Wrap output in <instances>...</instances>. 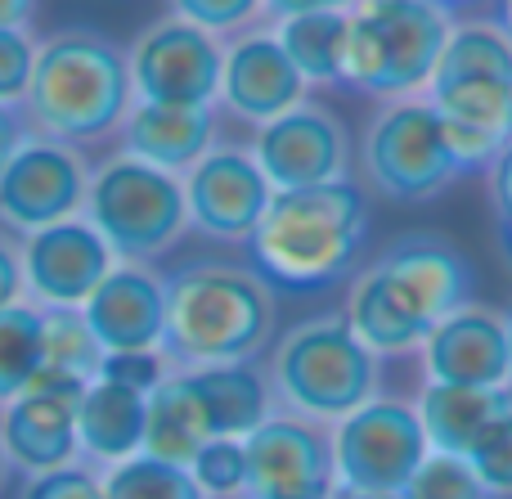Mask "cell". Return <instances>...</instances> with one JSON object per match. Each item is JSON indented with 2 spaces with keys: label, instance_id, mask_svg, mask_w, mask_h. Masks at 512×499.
I'll use <instances>...</instances> for the list:
<instances>
[{
  "label": "cell",
  "instance_id": "obj_34",
  "mask_svg": "<svg viewBox=\"0 0 512 499\" xmlns=\"http://www.w3.org/2000/svg\"><path fill=\"white\" fill-rule=\"evenodd\" d=\"M171 369L176 365H171L162 351H122V356L99 360V378H104V383L131 387V392H140V396H153V387L167 383Z\"/></svg>",
  "mask_w": 512,
  "mask_h": 499
},
{
  "label": "cell",
  "instance_id": "obj_8",
  "mask_svg": "<svg viewBox=\"0 0 512 499\" xmlns=\"http://www.w3.org/2000/svg\"><path fill=\"white\" fill-rule=\"evenodd\" d=\"M86 221L113 248L117 261L149 266L153 257L176 248L180 234L189 230L185 180L140 158L113 153L108 162H99V171H90Z\"/></svg>",
  "mask_w": 512,
  "mask_h": 499
},
{
  "label": "cell",
  "instance_id": "obj_7",
  "mask_svg": "<svg viewBox=\"0 0 512 499\" xmlns=\"http://www.w3.org/2000/svg\"><path fill=\"white\" fill-rule=\"evenodd\" d=\"M346 86L378 99H409L432 86L450 45V14L432 0H360L351 9Z\"/></svg>",
  "mask_w": 512,
  "mask_h": 499
},
{
  "label": "cell",
  "instance_id": "obj_40",
  "mask_svg": "<svg viewBox=\"0 0 512 499\" xmlns=\"http://www.w3.org/2000/svg\"><path fill=\"white\" fill-rule=\"evenodd\" d=\"M360 0H265V14L279 18H297V14H351Z\"/></svg>",
  "mask_w": 512,
  "mask_h": 499
},
{
  "label": "cell",
  "instance_id": "obj_16",
  "mask_svg": "<svg viewBox=\"0 0 512 499\" xmlns=\"http://www.w3.org/2000/svg\"><path fill=\"white\" fill-rule=\"evenodd\" d=\"M418 360H423L427 383L512 392L508 320L486 302H463L459 311L445 315L418 347Z\"/></svg>",
  "mask_w": 512,
  "mask_h": 499
},
{
  "label": "cell",
  "instance_id": "obj_42",
  "mask_svg": "<svg viewBox=\"0 0 512 499\" xmlns=\"http://www.w3.org/2000/svg\"><path fill=\"white\" fill-rule=\"evenodd\" d=\"M490 23L512 41V0H490Z\"/></svg>",
  "mask_w": 512,
  "mask_h": 499
},
{
  "label": "cell",
  "instance_id": "obj_26",
  "mask_svg": "<svg viewBox=\"0 0 512 499\" xmlns=\"http://www.w3.org/2000/svg\"><path fill=\"white\" fill-rule=\"evenodd\" d=\"M207 441L212 437H207V428H203V414H198L180 369H171L167 383L153 387V396H149V414H144V455L162 459V464L189 468Z\"/></svg>",
  "mask_w": 512,
  "mask_h": 499
},
{
  "label": "cell",
  "instance_id": "obj_22",
  "mask_svg": "<svg viewBox=\"0 0 512 499\" xmlns=\"http://www.w3.org/2000/svg\"><path fill=\"white\" fill-rule=\"evenodd\" d=\"M189 396H194L203 428L212 441H243L274 414V387L270 374L252 360L243 365H203V369H180Z\"/></svg>",
  "mask_w": 512,
  "mask_h": 499
},
{
  "label": "cell",
  "instance_id": "obj_17",
  "mask_svg": "<svg viewBox=\"0 0 512 499\" xmlns=\"http://www.w3.org/2000/svg\"><path fill=\"white\" fill-rule=\"evenodd\" d=\"M270 198L274 189L265 171L256 167V158L243 149H230V144L212 149L185 176L189 225L221 243H248L270 212Z\"/></svg>",
  "mask_w": 512,
  "mask_h": 499
},
{
  "label": "cell",
  "instance_id": "obj_15",
  "mask_svg": "<svg viewBox=\"0 0 512 499\" xmlns=\"http://www.w3.org/2000/svg\"><path fill=\"white\" fill-rule=\"evenodd\" d=\"M252 158L265 171L274 194H288V189H315L346 180L351 140H346V126L337 113L319 104H297L292 113L274 117L256 131Z\"/></svg>",
  "mask_w": 512,
  "mask_h": 499
},
{
  "label": "cell",
  "instance_id": "obj_11",
  "mask_svg": "<svg viewBox=\"0 0 512 499\" xmlns=\"http://www.w3.org/2000/svg\"><path fill=\"white\" fill-rule=\"evenodd\" d=\"M126 63H131V86L140 104L216 108L225 68L221 36L167 14L153 27H144L140 41L126 54Z\"/></svg>",
  "mask_w": 512,
  "mask_h": 499
},
{
  "label": "cell",
  "instance_id": "obj_13",
  "mask_svg": "<svg viewBox=\"0 0 512 499\" xmlns=\"http://www.w3.org/2000/svg\"><path fill=\"white\" fill-rule=\"evenodd\" d=\"M86 189H90L86 153L36 135L0 176V221L27 239V234L45 230V225L72 221L86 207Z\"/></svg>",
  "mask_w": 512,
  "mask_h": 499
},
{
  "label": "cell",
  "instance_id": "obj_28",
  "mask_svg": "<svg viewBox=\"0 0 512 499\" xmlns=\"http://www.w3.org/2000/svg\"><path fill=\"white\" fill-rule=\"evenodd\" d=\"M45 369V311L36 302H18L0 311V410L14 396L32 392Z\"/></svg>",
  "mask_w": 512,
  "mask_h": 499
},
{
  "label": "cell",
  "instance_id": "obj_9",
  "mask_svg": "<svg viewBox=\"0 0 512 499\" xmlns=\"http://www.w3.org/2000/svg\"><path fill=\"white\" fill-rule=\"evenodd\" d=\"M364 176L391 203H423L468 176L450 122L427 99H391L364 135Z\"/></svg>",
  "mask_w": 512,
  "mask_h": 499
},
{
  "label": "cell",
  "instance_id": "obj_31",
  "mask_svg": "<svg viewBox=\"0 0 512 499\" xmlns=\"http://www.w3.org/2000/svg\"><path fill=\"white\" fill-rule=\"evenodd\" d=\"M405 499H490V491L481 486V477L472 473L468 459L454 455H427L423 468L414 473Z\"/></svg>",
  "mask_w": 512,
  "mask_h": 499
},
{
  "label": "cell",
  "instance_id": "obj_37",
  "mask_svg": "<svg viewBox=\"0 0 512 499\" xmlns=\"http://www.w3.org/2000/svg\"><path fill=\"white\" fill-rule=\"evenodd\" d=\"M27 140H36L32 122H27L23 108H9L0 104V176H5V167L18 158V153L27 149Z\"/></svg>",
  "mask_w": 512,
  "mask_h": 499
},
{
  "label": "cell",
  "instance_id": "obj_43",
  "mask_svg": "<svg viewBox=\"0 0 512 499\" xmlns=\"http://www.w3.org/2000/svg\"><path fill=\"white\" fill-rule=\"evenodd\" d=\"M333 499H405V495H360V491H337Z\"/></svg>",
  "mask_w": 512,
  "mask_h": 499
},
{
  "label": "cell",
  "instance_id": "obj_36",
  "mask_svg": "<svg viewBox=\"0 0 512 499\" xmlns=\"http://www.w3.org/2000/svg\"><path fill=\"white\" fill-rule=\"evenodd\" d=\"M18 499H104V482H99V473L90 464H68L54 468V473L27 477Z\"/></svg>",
  "mask_w": 512,
  "mask_h": 499
},
{
  "label": "cell",
  "instance_id": "obj_5",
  "mask_svg": "<svg viewBox=\"0 0 512 499\" xmlns=\"http://www.w3.org/2000/svg\"><path fill=\"white\" fill-rule=\"evenodd\" d=\"M427 104L450 122L468 171H486L512 140V41L490 18L450 32L427 86Z\"/></svg>",
  "mask_w": 512,
  "mask_h": 499
},
{
  "label": "cell",
  "instance_id": "obj_20",
  "mask_svg": "<svg viewBox=\"0 0 512 499\" xmlns=\"http://www.w3.org/2000/svg\"><path fill=\"white\" fill-rule=\"evenodd\" d=\"M221 104L252 126H265L306 104V81L274 32H243L239 41L225 45Z\"/></svg>",
  "mask_w": 512,
  "mask_h": 499
},
{
  "label": "cell",
  "instance_id": "obj_46",
  "mask_svg": "<svg viewBox=\"0 0 512 499\" xmlns=\"http://www.w3.org/2000/svg\"><path fill=\"white\" fill-rule=\"evenodd\" d=\"M504 320H508V356H512V306L504 311Z\"/></svg>",
  "mask_w": 512,
  "mask_h": 499
},
{
  "label": "cell",
  "instance_id": "obj_21",
  "mask_svg": "<svg viewBox=\"0 0 512 499\" xmlns=\"http://www.w3.org/2000/svg\"><path fill=\"white\" fill-rule=\"evenodd\" d=\"M216 149V108H171L140 104L122 122V153L140 158L167 176H189Z\"/></svg>",
  "mask_w": 512,
  "mask_h": 499
},
{
  "label": "cell",
  "instance_id": "obj_23",
  "mask_svg": "<svg viewBox=\"0 0 512 499\" xmlns=\"http://www.w3.org/2000/svg\"><path fill=\"white\" fill-rule=\"evenodd\" d=\"M144 414H149V396L95 378L77 401L81 459L113 468L122 459L144 455Z\"/></svg>",
  "mask_w": 512,
  "mask_h": 499
},
{
  "label": "cell",
  "instance_id": "obj_32",
  "mask_svg": "<svg viewBox=\"0 0 512 499\" xmlns=\"http://www.w3.org/2000/svg\"><path fill=\"white\" fill-rule=\"evenodd\" d=\"M468 464L490 499H512V405L481 432V441L468 450Z\"/></svg>",
  "mask_w": 512,
  "mask_h": 499
},
{
  "label": "cell",
  "instance_id": "obj_39",
  "mask_svg": "<svg viewBox=\"0 0 512 499\" xmlns=\"http://www.w3.org/2000/svg\"><path fill=\"white\" fill-rule=\"evenodd\" d=\"M23 293H27V284H23V261H18V248L0 239V311L18 306L23 302Z\"/></svg>",
  "mask_w": 512,
  "mask_h": 499
},
{
  "label": "cell",
  "instance_id": "obj_2",
  "mask_svg": "<svg viewBox=\"0 0 512 499\" xmlns=\"http://www.w3.org/2000/svg\"><path fill=\"white\" fill-rule=\"evenodd\" d=\"M279 306L256 270L230 261H189L167 275L162 356L176 369L243 365L274 338Z\"/></svg>",
  "mask_w": 512,
  "mask_h": 499
},
{
  "label": "cell",
  "instance_id": "obj_27",
  "mask_svg": "<svg viewBox=\"0 0 512 499\" xmlns=\"http://www.w3.org/2000/svg\"><path fill=\"white\" fill-rule=\"evenodd\" d=\"M99 351L95 333L86 329L81 311H45V369L36 383L63 387V392H86L99 378Z\"/></svg>",
  "mask_w": 512,
  "mask_h": 499
},
{
  "label": "cell",
  "instance_id": "obj_41",
  "mask_svg": "<svg viewBox=\"0 0 512 499\" xmlns=\"http://www.w3.org/2000/svg\"><path fill=\"white\" fill-rule=\"evenodd\" d=\"M36 0H0V27H27Z\"/></svg>",
  "mask_w": 512,
  "mask_h": 499
},
{
  "label": "cell",
  "instance_id": "obj_44",
  "mask_svg": "<svg viewBox=\"0 0 512 499\" xmlns=\"http://www.w3.org/2000/svg\"><path fill=\"white\" fill-rule=\"evenodd\" d=\"M9 473H14V468H9V459H5V446H0V491H5V482H9Z\"/></svg>",
  "mask_w": 512,
  "mask_h": 499
},
{
  "label": "cell",
  "instance_id": "obj_1",
  "mask_svg": "<svg viewBox=\"0 0 512 499\" xmlns=\"http://www.w3.org/2000/svg\"><path fill=\"white\" fill-rule=\"evenodd\" d=\"M472 302V266L445 234H405L351 279L346 324L378 360L409 356L427 333Z\"/></svg>",
  "mask_w": 512,
  "mask_h": 499
},
{
  "label": "cell",
  "instance_id": "obj_10",
  "mask_svg": "<svg viewBox=\"0 0 512 499\" xmlns=\"http://www.w3.org/2000/svg\"><path fill=\"white\" fill-rule=\"evenodd\" d=\"M337 464V491L405 495L423 459L432 455L414 405L373 396L355 414L328 428Z\"/></svg>",
  "mask_w": 512,
  "mask_h": 499
},
{
  "label": "cell",
  "instance_id": "obj_14",
  "mask_svg": "<svg viewBox=\"0 0 512 499\" xmlns=\"http://www.w3.org/2000/svg\"><path fill=\"white\" fill-rule=\"evenodd\" d=\"M23 284L41 311H81L90 302L99 284L113 275L117 257L99 230L86 216H72V221L45 225V230L27 234L23 248Z\"/></svg>",
  "mask_w": 512,
  "mask_h": 499
},
{
  "label": "cell",
  "instance_id": "obj_30",
  "mask_svg": "<svg viewBox=\"0 0 512 499\" xmlns=\"http://www.w3.org/2000/svg\"><path fill=\"white\" fill-rule=\"evenodd\" d=\"M189 477L198 482V491L207 499H239L248 486V455H243V441H207L203 450L189 464Z\"/></svg>",
  "mask_w": 512,
  "mask_h": 499
},
{
  "label": "cell",
  "instance_id": "obj_3",
  "mask_svg": "<svg viewBox=\"0 0 512 499\" xmlns=\"http://www.w3.org/2000/svg\"><path fill=\"white\" fill-rule=\"evenodd\" d=\"M364 234H369L364 189L355 180H333V185L274 194L248 248L265 284L319 293L355 270Z\"/></svg>",
  "mask_w": 512,
  "mask_h": 499
},
{
  "label": "cell",
  "instance_id": "obj_38",
  "mask_svg": "<svg viewBox=\"0 0 512 499\" xmlns=\"http://www.w3.org/2000/svg\"><path fill=\"white\" fill-rule=\"evenodd\" d=\"M486 189H490V203H495L499 225L512 221V140L499 149V158L486 167Z\"/></svg>",
  "mask_w": 512,
  "mask_h": 499
},
{
  "label": "cell",
  "instance_id": "obj_29",
  "mask_svg": "<svg viewBox=\"0 0 512 499\" xmlns=\"http://www.w3.org/2000/svg\"><path fill=\"white\" fill-rule=\"evenodd\" d=\"M99 482H104V499H207L189 477V468L162 464V459L149 455H135L104 468Z\"/></svg>",
  "mask_w": 512,
  "mask_h": 499
},
{
  "label": "cell",
  "instance_id": "obj_25",
  "mask_svg": "<svg viewBox=\"0 0 512 499\" xmlns=\"http://www.w3.org/2000/svg\"><path fill=\"white\" fill-rule=\"evenodd\" d=\"M274 36L306 86H346V45H351V18L346 14L279 18Z\"/></svg>",
  "mask_w": 512,
  "mask_h": 499
},
{
  "label": "cell",
  "instance_id": "obj_18",
  "mask_svg": "<svg viewBox=\"0 0 512 499\" xmlns=\"http://www.w3.org/2000/svg\"><path fill=\"white\" fill-rule=\"evenodd\" d=\"M81 320L95 333L104 356L162 351V333H167V275H158L153 266L117 261L113 275L81 306Z\"/></svg>",
  "mask_w": 512,
  "mask_h": 499
},
{
  "label": "cell",
  "instance_id": "obj_35",
  "mask_svg": "<svg viewBox=\"0 0 512 499\" xmlns=\"http://www.w3.org/2000/svg\"><path fill=\"white\" fill-rule=\"evenodd\" d=\"M171 14L212 36H225L234 27H248L256 14H265V0H171Z\"/></svg>",
  "mask_w": 512,
  "mask_h": 499
},
{
  "label": "cell",
  "instance_id": "obj_24",
  "mask_svg": "<svg viewBox=\"0 0 512 499\" xmlns=\"http://www.w3.org/2000/svg\"><path fill=\"white\" fill-rule=\"evenodd\" d=\"M512 405V392H477V387H441L427 383L418 392V423L423 437L436 455H454L468 459V450L481 441V432L499 419Z\"/></svg>",
  "mask_w": 512,
  "mask_h": 499
},
{
  "label": "cell",
  "instance_id": "obj_19",
  "mask_svg": "<svg viewBox=\"0 0 512 499\" xmlns=\"http://www.w3.org/2000/svg\"><path fill=\"white\" fill-rule=\"evenodd\" d=\"M77 401L81 392H63V387H41L14 396L0 410V446H5L9 468L27 477L54 473V468L77 464L81 441H77Z\"/></svg>",
  "mask_w": 512,
  "mask_h": 499
},
{
  "label": "cell",
  "instance_id": "obj_45",
  "mask_svg": "<svg viewBox=\"0 0 512 499\" xmlns=\"http://www.w3.org/2000/svg\"><path fill=\"white\" fill-rule=\"evenodd\" d=\"M432 5H441L445 14H454V9H463V5H472V0H432Z\"/></svg>",
  "mask_w": 512,
  "mask_h": 499
},
{
  "label": "cell",
  "instance_id": "obj_6",
  "mask_svg": "<svg viewBox=\"0 0 512 499\" xmlns=\"http://www.w3.org/2000/svg\"><path fill=\"white\" fill-rule=\"evenodd\" d=\"M274 401L310 423H342L378 396V356L355 338L342 311H324L283 333L270 356Z\"/></svg>",
  "mask_w": 512,
  "mask_h": 499
},
{
  "label": "cell",
  "instance_id": "obj_4",
  "mask_svg": "<svg viewBox=\"0 0 512 499\" xmlns=\"http://www.w3.org/2000/svg\"><path fill=\"white\" fill-rule=\"evenodd\" d=\"M135 104L131 63L117 41L86 27L59 32L36 45V68L23 113L32 131L59 144H95L122 131Z\"/></svg>",
  "mask_w": 512,
  "mask_h": 499
},
{
  "label": "cell",
  "instance_id": "obj_12",
  "mask_svg": "<svg viewBox=\"0 0 512 499\" xmlns=\"http://www.w3.org/2000/svg\"><path fill=\"white\" fill-rule=\"evenodd\" d=\"M248 486L239 499H333L337 464L324 423L274 410L252 437H243Z\"/></svg>",
  "mask_w": 512,
  "mask_h": 499
},
{
  "label": "cell",
  "instance_id": "obj_33",
  "mask_svg": "<svg viewBox=\"0 0 512 499\" xmlns=\"http://www.w3.org/2000/svg\"><path fill=\"white\" fill-rule=\"evenodd\" d=\"M36 68V41L27 27H0V104L23 108Z\"/></svg>",
  "mask_w": 512,
  "mask_h": 499
}]
</instances>
